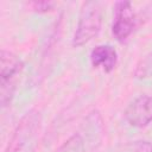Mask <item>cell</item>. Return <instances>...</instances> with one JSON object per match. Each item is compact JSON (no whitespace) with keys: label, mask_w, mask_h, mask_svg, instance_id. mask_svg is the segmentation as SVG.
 <instances>
[{"label":"cell","mask_w":152,"mask_h":152,"mask_svg":"<svg viewBox=\"0 0 152 152\" xmlns=\"http://www.w3.org/2000/svg\"><path fill=\"white\" fill-rule=\"evenodd\" d=\"M40 126V113L36 109L27 112L15 127L4 152H34Z\"/></svg>","instance_id":"obj_1"},{"label":"cell","mask_w":152,"mask_h":152,"mask_svg":"<svg viewBox=\"0 0 152 152\" xmlns=\"http://www.w3.org/2000/svg\"><path fill=\"white\" fill-rule=\"evenodd\" d=\"M102 23L101 4L95 0L83 2L78 17V23L72 38L74 46H82L97 36Z\"/></svg>","instance_id":"obj_2"},{"label":"cell","mask_w":152,"mask_h":152,"mask_svg":"<svg viewBox=\"0 0 152 152\" xmlns=\"http://www.w3.org/2000/svg\"><path fill=\"white\" fill-rule=\"evenodd\" d=\"M135 15L129 1H118L114 6V20L112 32L116 40L124 42L133 31Z\"/></svg>","instance_id":"obj_3"},{"label":"cell","mask_w":152,"mask_h":152,"mask_svg":"<svg viewBox=\"0 0 152 152\" xmlns=\"http://www.w3.org/2000/svg\"><path fill=\"white\" fill-rule=\"evenodd\" d=\"M126 121L134 127H145L152 121V96L140 95L125 109Z\"/></svg>","instance_id":"obj_4"},{"label":"cell","mask_w":152,"mask_h":152,"mask_svg":"<svg viewBox=\"0 0 152 152\" xmlns=\"http://www.w3.org/2000/svg\"><path fill=\"white\" fill-rule=\"evenodd\" d=\"M90 62L94 68H100L106 72H110L116 65L118 53L112 45H97L90 52Z\"/></svg>","instance_id":"obj_5"},{"label":"cell","mask_w":152,"mask_h":152,"mask_svg":"<svg viewBox=\"0 0 152 152\" xmlns=\"http://www.w3.org/2000/svg\"><path fill=\"white\" fill-rule=\"evenodd\" d=\"M23 68V62L14 53L1 50L0 52V78L1 80H12Z\"/></svg>","instance_id":"obj_6"},{"label":"cell","mask_w":152,"mask_h":152,"mask_svg":"<svg viewBox=\"0 0 152 152\" xmlns=\"http://www.w3.org/2000/svg\"><path fill=\"white\" fill-rule=\"evenodd\" d=\"M55 152H86L84 140L80 134H74L66 139Z\"/></svg>","instance_id":"obj_7"},{"label":"cell","mask_w":152,"mask_h":152,"mask_svg":"<svg viewBox=\"0 0 152 152\" xmlns=\"http://www.w3.org/2000/svg\"><path fill=\"white\" fill-rule=\"evenodd\" d=\"M15 90V83L12 80H0V102L1 107L11 103Z\"/></svg>","instance_id":"obj_8"},{"label":"cell","mask_w":152,"mask_h":152,"mask_svg":"<svg viewBox=\"0 0 152 152\" xmlns=\"http://www.w3.org/2000/svg\"><path fill=\"white\" fill-rule=\"evenodd\" d=\"M114 152H152V144L145 140L131 141L120 145Z\"/></svg>","instance_id":"obj_9"},{"label":"cell","mask_w":152,"mask_h":152,"mask_svg":"<svg viewBox=\"0 0 152 152\" xmlns=\"http://www.w3.org/2000/svg\"><path fill=\"white\" fill-rule=\"evenodd\" d=\"M28 6L38 13H46L53 10L55 7V2L52 1H31L28 4Z\"/></svg>","instance_id":"obj_10"}]
</instances>
